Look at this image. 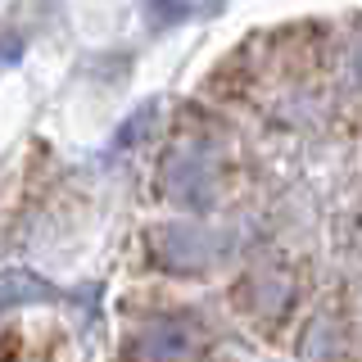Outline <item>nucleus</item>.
I'll return each instance as SVG.
<instances>
[{
    "label": "nucleus",
    "instance_id": "1",
    "mask_svg": "<svg viewBox=\"0 0 362 362\" xmlns=\"http://www.w3.org/2000/svg\"><path fill=\"white\" fill-rule=\"evenodd\" d=\"M204 354V331L195 322H150L132 339L136 362H195Z\"/></svg>",
    "mask_w": 362,
    "mask_h": 362
},
{
    "label": "nucleus",
    "instance_id": "2",
    "mask_svg": "<svg viewBox=\"0 0 362 362\" xmlns=\"http://www.w3.org/2000/svg\"><path fill=\"white\" fill-rule=\"evenodd\" d=\"M32 299H50V286H41V281L28 276V272L0 276V308H5V303H32Z\"/></svg>",
    "mask_w": 362,
    "mask_h": 362
}]
</instances>
